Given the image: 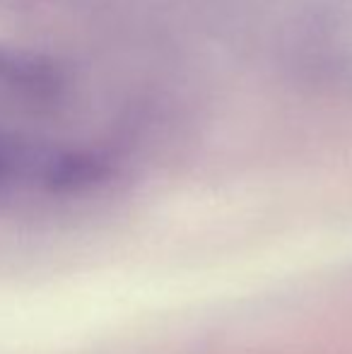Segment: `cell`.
<instances>
[{"instance_id": "obj_1", "label": "cell", "mask_w": 352, "mask_h": 354, "mask_svg": "<svg viewBox=\"0 0 352 354\" xmlns=\"http://www.w3.org/2000/svg\"><path fill=\"white\" fill-rule=\"evenodd\" d=\"M61 89V73L48 58L0 46V102H46Z\"/></svg>"}, {"instance_id": "obj_2", "label": "cell", "mask_w": 352, "mask_h": 354, "mask_svg": "<svg viewBox=\"0 0 352 354\" xmlns=\"http://www.w3.org/2000/svg\"><path fill=\"white\" fill-rule=\"evenodd\" d=\"M22 162V154L15 147H8V145H0V181H3L8 174H12L17 169V164Z\"/></svg>"}]
</instances>
